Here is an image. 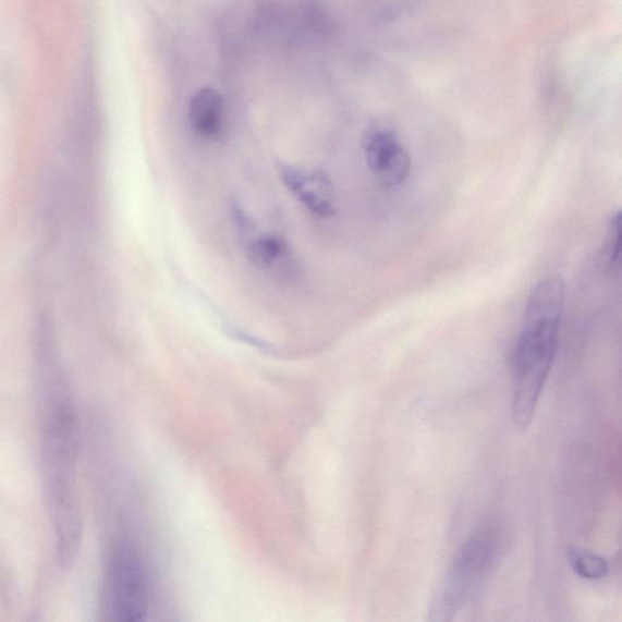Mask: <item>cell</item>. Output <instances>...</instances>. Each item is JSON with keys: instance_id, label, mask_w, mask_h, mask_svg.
<instances>
[{"instance_id": "obj_1", "label": "cell", "mask_w": 622, "mask_h": 622, "mask_svg": "<svg viewBox=\"0 0 622 622\" xmlns=\"http://www.w3.org/2000/svg\"><path fill=\"white\" fill-rule=\"evenodd\" d=\"M565 282L560 276L542 279L533 289L514 353L512 416L516 428L532 425L560 341Z\"/></svg>"}, {"instance_id": "obj_2", "label": "cell", "mask_w": 622, "mask_h": 622, "mask_svg": "<svg viewBox=\"0 0 622 622\" xmlns=\"http://www.w3.org/2000/svg\"><path fill=\"white\" fill-rule=\"evenodd\" d=\"M499 540L490 530L474 534L437 587L429 620L450 621L477 597L498 560Z\"/></svg>"}, {"instance_id": "obj_3", "label": "cell", "mask_w": 622, "mask_h": 622, "mask_svg": "<svg viewBox=\"0 0 622 622\" xmlns=\"http://www.w3.org/2000/svg\"><path fill=\"white\" fill-rule=\"evenodd\" d=\"M105 606L113 621H141L149 608V587L143 561L126 540L115 545L105 583Z\"/></svg>"}, {"instance_id": "obj_4", "label": "cell", "mask_w": 622, "mask_h": 622, "mask_svg": "<svg viewBox=\"0 0 622 622\" xmlns=\"http://www.w3.org/2000/svg\"><path fill=\"white\" fill-rule=\"evenodd\" d=\"M368 170L385 187H397L406 182L411 172V158L397 133L388 126H371L363 138Z\"/></svg>"}, {"instance_id": "obj_5", "label": "cell", "mask_w": 622, "mask_h": 622, "mask_svg": "<svg viewBox=\"0 0 622 622\" xmlns=\"http://www.w3.org/2000/svg\"><path fill=\"white\" fill-rule=\"evenodd\" d=\"M278 173L284 187L315 216L331 218L336 215V190L325 173L300 170L286 163H279Z\"/></svg>"}, {"instance_id": "obj_6", "label": "cell", "mask_w": 622, "mask_h": 622, "mask_svg": "<svg viewBox=\"0 0 622 622\" xmlns=\"http://www.w3.org/2000/svg\"><path fill=\"white\" fill-rule=\"evenodd\" d=\"M224 102L212 88L198 90L190 102L188 121L195 134L216 139L223 131Z\"/></svg>"}, {"instance_id": "obj_7", "label": "cell", "mask_w": 622, "mask_h": 622, "mask_svg": "<svg viewBox=\"0 0 622 622\" xmlns=\"http://www.w3.org/2000/svg\"><path fill=\"white\" fill-rule=\"evenodd\" d=\"M248 257L256 267L276 271L289 265L291 249L280 235L266 234L249 241Z\"/></svg>"}, {"instance_id": "obj_8", "label": "cell", "mask_w": 622, "mask_h": 622, "mask_svg": "<svg viewBox=\"0 0 622 622\" xmlns=\"http://www.w3.org/2000/svg\"><path fill=\"white\" fill-rule=\"evenodd\" d=\"M569 563L578 576L587 580H600L609 573V564L603 557L583 548H572L569 551Z\"/></svg>"}, {"instance_id": "obj_9", "label": "cell", "mask_w": 622, "mask_h": 622, "mask_svg": "<svg viewBox=\"0 0 622 622\" xmlns=\"http://www.w3.org/2000/svg\"><path fill=\"white\" fill-rule=\"evenodd\" d=\"M621 212L617 210L611 215L608 221L607 234L603 242V248L600 251V263L602 267L614 272L621 266Z\"/></svg>"}]
</instances>
